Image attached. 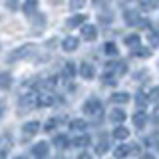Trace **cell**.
<instances>
[{"mask_svg": "<svg viewBox=\"0 0 159 159\" xmlns=\"http://www.w3.org/2000/svg\"><path fill=\"white\" fill-rule=\"evenodd\" d=\"M129 153V147H125V145H117L116 147V157H125Z\"/></svg>", "mask_w": 159, "mask_h": 159, "instance_id": "484cf974", "label": "cell"}, {"mask_svg": "<svg viewBox=\"0 0 159 159\" xmlns=\"http://www.w3.org/2000/svg\"><path fill=\"white\" fill-rule=\"evenodd\" d=\"M147 40L153 44V46H157V44H159V26H153V30H149Z\"/></svg>", "mask_w": 159, "mask_h": 159, "instance_id": "e0dca14e", "label": "cell"}, {"mask_svg": "<svg viewBox=\"0 0 159 159\" xmlns=\"http://www.w3.org/2000/svg\"><path fill=\"white\" fill-rule=\"evenodd\" d=\"M80 74H82L84 80H93V76H96V70H93V66L89 62H82V66H80Z\"/></svg>", "mask_w": 159, "mask_h": 159, "instance_id": "277c9868", "label": "cell"}, {"mask_svg": "<svg viewBox=\"0 0 159 159\" xmlns=\"http://www.w3.org/2000/svg\"><path fill=\"white\" fill-rule=\"evenodd\" d=\"M139 159H155V157H153V155H149V153H147V155H141Z\"/></svg>", "mask_w": 159, "mask_h": 159, "instance_id": "e575fe53", "label": "cell"}, {"mask_svg": "<svg viewBox=\"0 0 159 159\" xmlns=\"http://www.w3.org/2000/svg\"><path fill=\"white\" fill-rule=\"evenodd\" d=\"M32 54H34V44H24V46L16 48L14 52H10L8 62H18V60H24V58L32 56Z\"/></svg>", "mask_w": 159, "mask_h": 159, "instance_id": "6da1fadb", "label": "cell"}, {"mask_svg": "<svg viewBox=\"0 0 159 159\" xmlns=\"http://www.w3.org/2000/svg\"><path fill=\"white\" fill-rule=\"evenodd\" d=\"M48 151H50L48 141H38L36 145H34V149H32V153L36 155V159H46L48 157Z\"/></svg>", "mask_w": 159, "mask_h": 159, "instance_id": "3957f363", "label": "cell"}, {"mask_svg": "<svg viewBox=\"0 0 159 159\" xmlns=\"http://www.w3.org/2000/svg\"><path fill=\"white\" fill-rule=\"evenodd\" d=\"M56 123H58V119H48L46 125H44V129H46V131H52V129L56 127Z\"/></svg>", "mask_w": 159, "mask_h": 159, "instance_id": "4dcf8cb0", "label": "cell"}, {"mask_svg": "<svg viewBox=\"0 0 159 159\" xmlns=\"http://www.w3.org/2000/svg\"><path fill=\"white\" fill-rule=\"evenodd\" d=\"M111 102L113 103H127L129 102V93H125V92H116L111 96Z\"/></svg>", "mask_w": 159, "mask_h": 159, "instance_id": "5bb4252c", "label": "cell"}, {"mask_svg": "<svg viewBox=\"0 0 159 159\" xmlns=\"http://www.w3.org/2000/svg\"><path fill=\"white\" fill-rule=\"evenodd\" d=\"M153 121H155V123H159V111L155 113V116H153Z\"/></svg>", "mask_w": 159, "mask_h": 159, "instance_id": "d590c367", "label": "cell"}, {"mask_svg": "<svg viewBox=\"0 0 159 159\" xmlns=\"http://www.w3.org/2000/svg\"><path fill=\"white\" fill-rule=\"evenodd\" d=\"M62 74H64V78H66V80H72L74 76H76V66H74L72 62H68L66 66H64V70H62Z\"/></svg>", "mask_w": 159, "mask_h": 159, "instance_id": "9a60e30c", "label": "cell"}, {"mask_svg": "<svg viewBox=\"0 0 159 159\" xmlns=\"http://www.w3.org/2000/svg\"><path fill=\"white\" fill-rule=\"evenodd\" d=\"M54 145H56V147H68L70 145V139L66 135H58L56 139H54Z\"/></svg>", "mask_w": 159, "mask_h": 159, "instance_id": "603a6c76", "label": "cell"}, {"mask_svg": "<svg viewBox=\"0 0 159 159\" xmlns=\"http://www.w3.org/2000/svg\"><path fill=\"white\" fill-rule=\"evenodd\" d=\"M149 102H159V88H153L149 92Z\"/></svg>", "mask_w": 159, "mask_h": 159, "instance_id": "83f0119b", "label": "cell"}, {"mask_svg": "<svg viewBox=\"0 0 159 159\" xmlns=\"http://www.w3.org/2000/svg\"><path fill=\"white\" fill-rule=\"evenodd\" d=\"M22 129H24V133H26V135H36V133L40 131V123L38 121H28Z\"/></svg>", "mask_w": 159, "mask_h": 159, "instance_id": "30bf717a", "label": "cell"}, {"mask_svg": "<svg viewBox=\"0 0 159 159\" xmlns=\"http://www.w3.org/2000/svg\"><path fill=\"white\" fill-rule=\"evenodd\" d=\"M78 159H92V157H89L88 153H80V155H78Z\"/></svg>", "mask_w": 159, "mask_h": 159, "instance_id": "d6a6232c", "label": "cell"}, {"mask_svg": "<svg viewBox=\"0 0 159 159\" xmlns=\"http://www.w3.org/2000/svg\"><path fill=\"white\" fill-rule=\"evenodd\" d=\"M72 129H76V131H84V129L88 127V123L84 121V119H74L72 121V125H70Z\"/></svg>", "mask_w": 159, "mask_h": 159, "instance_id": "44dd1931", "label": "cell"}, {"mask_svg": "<svg viewBox=\"0 0 159 159\" xmlns=\"http://www.w3.org/2000/svg\"><path fill=\"white\" fill-rule=\"evenodd\" d=\"M137 56H141V58H147V56H151V50H147V48H137Z\"/></svg>", "mask_w": 159, "mask_h": 159, "instance_id": "f546056e", "label": "cell"}, {"mask_svg": "<svg viewBox=\"0 0 159 159\" xmlns=\"http://www.w3.org/2000/svg\"><path fill=\"white\" fill-rule=\"evenodd\" d=\"M16 159H26V157H16Z\"/></svg>", "mask_w": 159, "mask_h": 159, "instance_id": "8d00e7d4", "label": "cell"}, {"mask_svg": "<svg viewBox=\"0 0 159 159\" xmlns=\"http://www.w3.org/2000/svg\"><path fill=\"white\" fill-rule=\"evenodd\" d=\"M89 143H92L89 135H80L78 139H74V145H76V147H88Z\"/></svg>", "mask_w": 159, "mask_h": 159, "instance_id": "ac0fdd59", "label": "cell"}, {"mask_svg": "<svg viewBox=\"0 0 159 159\" xmlns=\"http://www.w3.org/2000/svg\"><path fill=\"white\" fill-rule=\"evenodd\" d=\"M109 119H111L113 123H117V125H119V123L125 121V111H121V109H113V111L109 113Z\"/></svg>", "mask_w": 159, "mask_h": 159, "instance_id": "8fae6325", "label": "cell"}, {"mask_svg": "<svg viewBox=\"0 0 159 159\" xmlns=\"http://www.w3.org/2000/svg\"><path fill=\"white\" fill-rule=\"evenodd\" d=\"M103 84H106V86H113V84L117 82V78H116V74H103Z\"/></svg>", "mask_w": 159, "mask_h": 159, "instance_id": "d4e9b609", "label": "cell"}, {"mask_svg": "<svg viewBox=\"0 0 159 159\" xmlns=\"http://www.w3.org/2000/svg\"><path fill=\"white\" fill-rule=\"evenodd\" d=\"M107 147L109 145H107V141H106V135H102V141L96 145V153H98V155H103V153L107 151Z\"/></svg>", "mask_w": 159, "mask_h": 159, "instance_id": "d6986e66", "label": "cell"}, {"mask_svg": "<svg viewBox=\"0 0 159 159\" xmlns=\"http://www.w3.org/2000/svg\"><path fill=\"white\" fill-rule=\"evenodd\" d=\"M82 38L88 40V42L96 40V38H98V30H96V26H92V24H86V26H82Z\"/></svg>", "mask_w": 159, "mask_h": 159, "instance_id": "5b68a950", "label": "cell"}, {"mask_svg": "<svg viewBox=\"0 0 159 159\" xmlns=\"http://www.w3.org/2000/svg\"><path fill=\"white\" fill-rule=\"evenodd\" d=\"M54 103V96L52 93H38V98H36V106H40V107H46V106H52Z\"/></svg>", "mask_w": 159, "mask_h": 159, "instance_id": "52a82bcc", "label": "cell"}, {"mask_svg": "<svg viewBox=\"0 0 159 159\" xmlns=\"http://www.w3.org/2000/svg\"><path fill=\"white\" fill-rule=\"evenodd\" d=\"M133 123H135L137 127H143L147 123V113L145 111H135L133 113Z\"/></svg>", "mask_w": 159, "mask_h": 159, "instance_id": "7c38bea8", "label": "cell"}, {"mask_svg": "<svg viewBox=\"0 0 159 159\" xmlns=\"http://www.w3.org/2000/svg\"><path fill=\"white\" fill-rule=\"evenodd\" d=\"M125 22L127 24H133V26H137L139 24V16L135 12H125Z\"/></svg>", "mask_w": 159, "mask_h": 159, "instance_id": "cb8c5ba5", "label": "cell"}, {"mask_svg": "<svg viewBox=\"0 0 159 159\" xmlns=\"http://www.w3.org/2000/svg\"><path fill=\"white\" fill-rule=\"evenodd\" d=\"M111 135L116 137L117 141H123V139H127V137H129V129H127V127H123V125H117L116 129H113Z\"/></svg>", "mask_w": 159, "mask_h": 159, "instance_id": "9c48e42d", "label": "cell"}, {"mask_svg": "<svg viewBox=\"0 0 159 159\" xmlns=\"http://www.w3.org/2000/svg\"><path fill=\"white\" fill-rule=\"evenodd\" d=\"M84 22H86V14H76V16H72L66 22V26L68 28H78V26H82Z\"/></svg>", "mask_w": 159, "mask_h": 159, "instance_id": "ba28073f", "label": "cell"}, {"mask_svg": "<svg viewBox=\"0 0 159 159\" xmlns=\"http://www.w3.org/2000/svg\"><path fill=\"white\" fill-rule=\"evenodd\" d=\"M135 99H137V106H139V107H143V106H145V103L149 102V96H145V93H137V98H135Z\"/></svg>", "mask_w": 159, "mask_h": 159, "instance_id": "4316f807", "label": "cell"}, {"mask_svg": "<svg viewBox=\"0 0 159 159\" xmlns=\"http://www.w3.org/2000/svg\"><path fill=\"white\" fill-rule=\"evenodd\" d=\"M84 113L88 116H102V102L98 98H92L84 103Z\"/></svg>", "mask_w": 159, "mask_h": 159, "instance_id": "7a4b0ae2", "label": "cell"}, {"mask_svg": "<svg viewBox=\"0 0 159 159\" xmlns=\"http://www.w3.org/2000/svg\"><path fill=\"white\" fill-rule=\"evenodd\" d=\"M78 44H80V40H78V38H74V36H68V38H64V42H62V48L66 50V52H76V50H78Z\"/></svg>", "mask_w": 159, "mask_h": 159, "instance_id": "8992f818", "label": "cell"}, {"mask_svg": "<svg viewBox=\"0 0 159 159\" xmlns=\"http://www.w3.org/2000/svg\"><path fill=\"white\" fill-rule=\"evenodd\" d=\"M2 116H4V103L0 102V117H2Z\"/></svg>", "mask_w": 159, "mask_h": 159, "instance_id": "836d02e7", "label": "cell"}, {"mask_svg": "<svg viewBox=\"0 0 159 159\" xmlns=\"http://www.w3.org/2000/svg\"><path fill=\"white\" fill-rule=\"evenodd\" d=\"M103 52H106L107 56H117V46L113 42H107L106 46H103Z\"/></svg>", "mask_w": 159, "mask_h": 159, "instance_id": "ffe728a7", "label": "cell"}, {"mask_svg": "<svg viewBox=\"0 0 159 159\" xmlns=\"http://www.w3.org/2000/svg\"><path fill=\"white\" fill-rule=\"evenodd\" d=\"M125 46H129V50H137L139 48V36L137 34H129V36H125Z\"/></svg>", "mask_w": 159, "mask_h": 159, "instance_id": "4fadbf2b", "label": "cell"}, {"mask_svg": "<svg viewBox=\"0 0 159 159\" xmlns=\"http://www.w3.org/2000/svg\"><path fill=\"white\" fill-rule=\"evenodd\" d=\"M99 18H102V22H111V18H113V16H111L109 12H103V14H102Z\"/></svg>", "mask_w": 159, "mask_h": 159, "instance_id": "1f68e13d", "label": "cell"}, {"mask_svg": "<svg viewBox=\"0 0 159 159\" xmlns=\"http://www.w3.org/2000/svg\"><path fill=\"white\" fill-rule=\"evenodd\" d=\"M10 86H12V78H10V74L0 72V88H2V89H8Z\"/></svg>", "mask_w": 159, "mask_h": 159, "instance_id": "2e32d148", "label": "cell"}, {"mask_svg": "<svg viewBox=\"0 0 159 159\" xmlns=\"http://www.w3.org/2000/svg\"><path fill=\"white\" fill-rule=\"evenodd\" d=\"M22 8H24V12H26L28 16H32V14L38 10V4H36V2H24V6H22Z\"/></svg>", "mask_w": 159, "mask_h": 159, "instance_id": "7402d4cb", "label": "cell"}, {"mask_svg": "<svg viewBox=\"0 0 159 159\" xmlns=\"http://www.w3.org/2000/svg\"><path fill=\"white\" fill-rule=\"evenodd\" d=\"M139 6L143 10H153V8H157V2H139Z\"/></svg>", "mask_w": 159, "mask_h": 159, "instance_id": "f1b7e54d", "label": "cell"}]
</instances>
